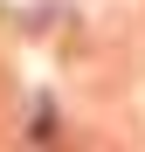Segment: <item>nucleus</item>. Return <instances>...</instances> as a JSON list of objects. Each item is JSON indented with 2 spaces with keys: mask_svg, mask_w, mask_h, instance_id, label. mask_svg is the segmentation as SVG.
Here are the masks:
<instances>
[]
</instances>
